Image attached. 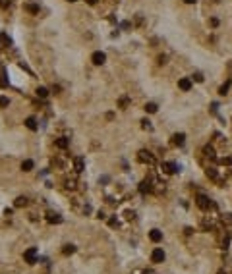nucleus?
<instances>
[{"mask_svg": "<svg viewBox=\"0 0 232 274\" xmlns=\"http://www.w3.org/2000/svg\"><path fill=\"white\" fill-rule=\"evenodd\" d=\"M137 158H139L141 162H147V164H153L155 162V156L151 153H147V151H139L137 153Z\"/></svg>", "mask_w": 232, "mask_h": 274, "instance_id": "nucleus-4", "label": "nucleus"}, {"mask_svg": "<svg viewBox=\"0 0 232 274\" xmlns=\"http://www.w3.org/2000/svg\"><path fill=\"white\" fill-rule=\"evenodd\" d=\"M164 257H167V255H164V251L162 249H153V253H151V261L153 262H162L164 261Z\"/></svg>", "mask_w": 232, "mask_h": 274, "instance_id": "nucleus-5", "label": "nucleus"}, {"mask_svg": "<svg viewBox=\"0 0 232 274\" xmlns=\"http://www.w3.org/2000/svg\"><path fill=\"white\" fill-rule=\"evenodd\" d=\"M228 243H230V236L226 234V236H224V239H223V247L226 249V247H228Z\"/></svg>", "mask_w": 232, "mask_h": 274, "instance_id": "nucleus-28", "label": "nucleus"}, {"mask_svg": "<svg viewBox=\"0 0 232 274\" xmlns=\"http://www.w3.org/2000/svg\"><path fill=\"white\" fill-rule=\"evenodd\" d=\"M23 259H25L27 265H35L37 262V247H29L23 253Z\"/></svg>", "mask_w": 232, "mask_h": 274, "instance_id": "nucleus-2", "label": "nucleus"}, {"mask_svg": "<svg viewBox=\"0 0 232 274\" xmlns=\"http://www.w3.org/2000/svg\"><path fill=\"white\" fill-rule=\"evenodd\" d=\"M68 143H70V139H68V137H58V139H56V143H54V145H56L58 149H66V147H68Z\"/></svg>", "mask_w": 232, "mask_h": 274, "instance_id": "nucleus-11", "label": "nucleus"}, {"mask_svg": "<svg viewBox=\"0 0 232 274\" xmlns=\"http://www.w3.org/2000/svg\"><path fill=\"white\" fill-rule=\"evenodd\" d=\"M2 47H4V44H2V41H0V48H2Z\"/></svg>", "mask_w": 232, "mask_h": 274, "instance_id": "nucleus-38", "label": "nucleus"}, {"mask_svg": "<svg viewBox=\"0 0 232 274\" xmlns=\"http://www.w3.org/2000/svg\"><path fill=\"white\" fill-rule=\"evenodd\" d=\"M207 176L213 178V180H217V170L215 168H207Z\"/></svg>", "mask_w": 232, "mask_h": 274, "instance_id": "nucleus-22", "label": "nucleus"}, {"mask_svg": "<svg viewBox=\"0 0 232 274\" xmlns=\"http://www.w3.org/2000/svg\"><path fill=\"white\" fill-rule=\"evenodd\" d=\"M25 125H27V129L35 131V129H37V120L33 118V116H29V118H25Z\"/></svg>", "mask_w": 232, "mask_h": 274, "instance_id": "nucleus-9", "label": "nucleus"}, {"mask_svg": "<svg viewBox=\"0 0 232 274\" xmlns=\"http://www.w3.org/2000/svg\"><path fill=\"white\" fill-rule=\"evenodd\" d=\"M195 205H197V207H199L201 211H209V209L213 207L211 199H209L207 195H197V197H195Z\"/></svg>", "mask_w": 232, "mask_h": 274, "instance_id": "nucleus-1", "label": "nucleus"}, {"mask_svg": "<svg viewBox=\"0 0 232 274\" xmlns=\"http://www.w3.org/2000/svg\"><path fill=\"white\" fill-rule=\"evenodd\" d=\"M21 170H23V172L33 170V160H23V162H21Z\"/></svg>", "mask_w": 232, "mask_h": 274, "instance_id": "nucleus-18", "label": "nucleus"}, {"mask_svg": "<svg viewBox=\"0 0 232 274\" xmlns=\"http://www.w3.org/2000/svg\"><path fill=\"white\" fill-rule=\"evenodd\" d=\"M66 187H68V189H74V187H75V181H74V180H68V184H66Z\"/></svg>", "mask_w": 232, "mask_h": 274, "instance_id": "nucleus-29", "label": "nucleus"}, {"mask_svg": "<svg viewBox=\"0 0 232 274\" xmlns=\"http://www.w3.org/2000/svg\"><path fill=\"white\" fill-rule=\"evenodd\" d=\"M62 253H64V255H72V253H75V245H72V243L64 245V247H62Z\"/></svg>", "mask_w": 232, "mask_h": 274, "instance_id": "nucleus-14", "label": "nucleus"}, {"mask_svg": "<svg viewBox=\"0 0 232 274\" xmlns=\"http://www.w3.org/2000/svg\"><path fill=\"white\" fill-rule=\"evenodd\" d=\"M223 222H226V224H232V214H223Z\"/></svg>", "mask_w": 232, "mask_h": 274, "instance_id": "nucleus-25", "label": "nucleus"}, {"mask_svg": "<svg viewBox=\"0 0 232 274\" xmlns=\"http://www.w3.org/2000/svg\"><path fill=\"white\" fill-rule=\"evenodd\" d=\"M205 155H207V156H211V158H215V151H213V147H205Z\"/></svg>", "mask_w": 232, "mask_h": 274, "instance_id": "nucleus-23", "label": "nucleus"}, {"mask_svg": "<svg viewBox=\"0 0 232 274\" xmlns=\"http://www.w3.org/2000/svg\"><path fill=\"white\" fill-rule=\"evenodd\" d=\"M184 2H186V4H193V2H195V0H184Z\"/></svg>", "mask_w": 232, "mask_h": 274, "instance_id": "nucleus-35", "label": "nucleus"}, {"mask_svg": "<svg viewBox=\"0 0 232 274\" xmlns=\"http://www.w3.org/2000/svg\"><path fill=\"white\" fill-rule=\"evenodd\" d=\"M108 224H110V226H118V220H116V218H110Z\"/></svg>", "mask_w": 232, "mask_h": 274, "instance_id": "nucleus-34", "label": "nucleus"}, {"mask_svg": "<svg viewBox=\"0 0 232 274\" xmlns=\"http://www.w3.org/2000/svg\"><path fill=\"white\" fill-rule=\"evenodd\" d=\"M37 97L47 99V97H49V89H47V87H37Z\"/></svg>", "mask_w": 232, "mask_h": 274, "instance_id": "nucleus-16", "label": "nucleus"}, {"mask_svg": "<svg viewBox=\"0 0 232 274\" xmlns=\"http://www.w3.org/2000/svg\"><path fill=\"white\" fill-rule=\"evenodd\" d=\"M211 25H213V27H217V25H219V19H217V18H213V19H211Z\"/></svg>", "mask_w": 232, "mask_h": 274, "instance_id": "nucleus-33", "label": "nucleus"}, {"mask_svg": "<svg viewBox=\"0 0 232 274\" xmlns=\"http://www.w3.org/2000/svg\"><path fill=\"white\" fill-rule=\"evenodd\" d=\"M25 10L31 14H39V6L37 4H25Z\"/></svg>", "mask_w": 232, "mask_h": 274, "instance_id": "nucleus-19", "label": "nucleus"}, {"mask_svg": "<svg viewBox=\"0 0 232 274\" xmlns=\"http://www.w3.org/2000/svg\"><path fill=\"white\" fill-rule=\"evenodd\" d=\"M228 89H230V81H226L224 85H220V89H219V93H220V95H226V93H228Z\"/></svg>", "mask_w": 232, "mask_h": 274, "instance_id": "nucleus-20", "label": "nucleus"}, {"mask_svg": "<svg viewBox=\"0 0 232 274\" xmlns=\"http://www.w3.org/2000/svg\"><path fill=\"white\" fill-rule=\"evenodd\" d=\"M27 203H29V201H27V197H18L14 205H16V207H18V209H21V207H25V205H27Z\"/></svg>", "mask_w": 232, "mask_h": 274, "instance_id": "nucleus-17", "label": "nucleus"}, {"mask_svg": "<svg viewBox=\"0 0 232 274\" xmlns=\"http://www.w3.org/2000/svg\"><path fill=\"white\" fill-rule=\"evenodd\" d=\"M128 102H130V99H128V97H122V99L118 100V106H120V108H128Z\"/></svg>", "mask_w": 232, "mask_h": 274, "instance_id": "nucleus-21", "label": "nucleus"}, {"mask_svg": "<svg viewBox=\"0 0 232 274\" xmlns=\"http://www.w3.org/2000/svg\"><path fill=\"white\" fill-rule=\"evenodd\" d=\"M149 239H151L153 243L162 241V232H161V230H151V232H149Z\"/></svg>", "mask_w": 232, "mask_h": 274, "instance_id": "nucleus-7", "label": "nucleus"}, {"mask_svg": "<svg viewBox=\"0 0 232 274\" xmlns=\"http://www.w3.org/2000/svg\"><path fill=\"white\" fill-rule=\"evenodd\" d=\"M74 166H75V172H83V168H85L83 158H81V156H77L75 160H74Z\"/></svg>", "mask_w": 232, "mask_h": 274, "instance_id": "nucleus-10", "label": "nucleus"}, {"mask_svg": "<svg viewBox=\"0 0 232 274\" xmlns=\"http://www.w3.org/2000/svg\"><path fill=\"white\" fill-rule=\"evenodd\" d=\"M52 93H54V95H58V93H60V87H58V85H54V87H52Z\"/></svg>", "mask_w": 232, "mask_h": 274, "instance_id": "nucleus-32", "label": "nucleus"}, {"mask_svg": "<svg viewBox=\"0 0 232 274\" xmlns=\"http://www.w3.org/2000/svg\"><path fill=\"white\" fill-rule=\"evenodd\" d=\"M47 220H49L50 224H60V222H62V216L56 214V212H49V214H47Z\"/></svg>", "mask_w": 232, "mask_h": 274, "instance_id": "nucleus-8", "label": "nucleus"}, {"mask_svg": "<svg viewBox=\"0 0 232 274\" xmlns=\"http://www.w3.org/2000/svg\"><path fill=\"white\" fill-rule=\"evenodd\" d=\"M10 104V99L8 97H0V106H8Z\"/></svg>", "mask_w": 232, "mask_h": 274, "instance_id": "nucleus-24", "label": "nucleus"}, {"mask_svg": "<svg viewBox=\"0 0 232 274\" xmlns=\"http://www.w3.org/2000/svg\"><path fill=\"white\" fill-rule=\"evenodd\" d=\"M223 164H230V166H232V156H228V158H223Z\"/></svg>", "mask_w": 232, "mask_h": 274, "instance_id": "nucleus-30", "label": "nucleus"}, {"mask_svg": "<svg viewBox=\"0 0 232 274\" xmlns=\"http://www.w3.org/2000/svg\"><path fill=\"white\" fill-rule=\"evenodd\" d=\"M87 2H89V4H95V2H97V0H87Z\"/></svg>", "mask_w": 232, "mask_h": 274, "instance_id": "nucleus-37", "label": "nucleus"}, {"mask_svg": "<svg viewBox=\"0 0 232 274\" xmlns=\"http://www.w3.org/2000/svg\"><path fill=\"white\" fill-rule=\"evenodd\" d=\"M12 4V0H0V8H8Z\"/></svg>", "mask_w": 232, "mask_h": 274, "instance_id": "nucleus-26", "label": "nucleus"}, {"mask_svg": "<svg viewBox=\"0 0 232 274\" xmlns=\"http://www.w3.org/2000/svg\"><path fill=\"white\" fill-rule=\"evenodd\" d=\"M178 87H180L182 91H190V89H192V79H190V77H182V79H178Z\"/></svg>", "mask_w": 232, "mask_h": 274, "instance_id": "nucleus-6", "label": "nucleus"}, {"mask_svg": "<svg viewBox=\"0 0 232 274\" xmlns=\"http://www.w3.org/2000/svg\"><path fill=\"white\" fill-rule=\"evenodd\" d=\"M91 62H93L95 66H103V64L106 62V54H105V52H101V50L93 52V56H91Z\"/></svg>", "mask_w": 232, "mask_h": 274, "instance_id": "nucleus-3", "label": "nucleus"}, {"mask_svg": "<svg viewBox=\"0 0 232 274\" xmlns=\"http://www.w3.org/2000/svg\"><path fill=\"white\" fill-rule=\"evenodd\" d=\"M139 191H141V193H149V191H151V181H149V180H143L141 184H139Z\"/></svg>", "mask_w": 232, "mask_h": 274, "instance_id": "nucleus-13", "label": "nucleus"}, {"mask_svg": "<svg viewBox=\"0 0 232 274\" xmlns=\"http://www.w3.org/2000/svg\"><path fill=\"white\" fill-rule=\"evenodd\" d=\"M157 110H159V106L155 104V102H147L145 104V112H149V114H155Z\"/></svg>", "mask_w": 232, "mask_h": 274, "instance_id": "nucleus-15", "label": "nucleus"}, {"mask_svg": "<svg viewBox=\"0 0 232 274\" xmlns=\"http://www.w3.org/2000/svg\"><path fill=\"white\" fill-rule=\"evenodd\" d=\"M143 274H155L153 270H145V272H143Z\"/></svg>", "mask_w": 232, "mask_h": 274, "instance_id": "nucleus-36", "label": "nucleus"}, {"mask_svg": "<svg viewBox=\"0 0 232 274\" xmlns=\"http://www.w3.org/2000/svg\"><path fill=\"white\" fill-rule=\"evenodd\" d=\"M193 79H195L197 83H201V81H203V75H201L199 72H197V74H193Z\"/></svg>", "mask_w": 232, "mask_h": 274, "instance_id": "nucleus-27", "label": "nucleus"}, {"mask_svg": "<svg viewBox=\"0 0 232 274\" xmlns=\"http://www.w3.org/2000/svg\"><path fill=\"white\" fill-rule=\"evenodd\" d=\"M141 125H143V128H151V124H149V120H141Z\"/></svg>", "mask_w": 232, "mask_h": 274, "instance_id": "nucleus-31", "label": "nucleus"}, {"mask_svg": "<svg viewBox=\"0 0 232 274\" xmlns=\"http://www.w3.org/2000/svg\"><path fill=\"white\" fill-rule=\"evenodd\" d=\"M184 141H186V135H184V133H176V135H174V139H172V143H174V145H178V147H182Z\"/></svg>", "mask_w": 232, "mask_h": 274, "instance_id": "nucleus-12", "label": "nucleus"}, {"mask_svg": "<svg viewBox=\"0 0 232 274\" xmlns=\"http://www.w3.org/2000/svg\"><path fill=\"white\" fill-rule=\"evenodd\" d=\"M68 2H77V0H68Z\"/></svg>", "mask_w": 232, "mask_h": 274, "instance_id": "nucleus-39", "label": "nucleus"}]
</instances>
